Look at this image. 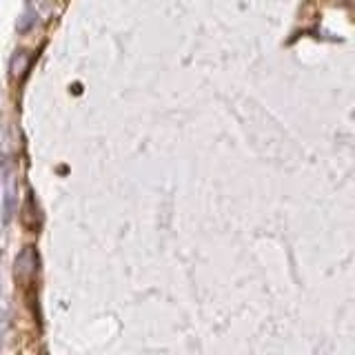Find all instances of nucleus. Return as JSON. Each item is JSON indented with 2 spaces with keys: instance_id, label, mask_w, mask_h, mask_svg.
Segmentation results:
<instances>
[{
  "instance_id": "1",
  "label": "nucleus",
  "mask_w": 355,
  "mask_h": 355,
  "mask_svg": "<svg viewBox=\"0 0 355 355\" xmlns=\"http://www.w3.org/2000/svg\"><path fill=\"white\" fill-rule=\"evenodd\" d=\"M40 266V260H38V253L33 247H25L16 258V264H14V273L18 280H29V277L38 271Z\"/></svg>"
},
{
  "instance_id": "2",
  "label": "nucleus",
  "mask_w": 355,
  "mask_h": 355,
  "mask_svg": "<svg viewBox=\"0 0 355 355\" xmlns=\"http://www.w3.org/2000/svg\"><path fill=\"white\" fill-rule=\"evenodd\" d=\"M27 67H29V55L27 53H22V51H18L14 58H11V76H16V78H20L22 73L27 71Z\"/></svg>"
}]
</instances>
